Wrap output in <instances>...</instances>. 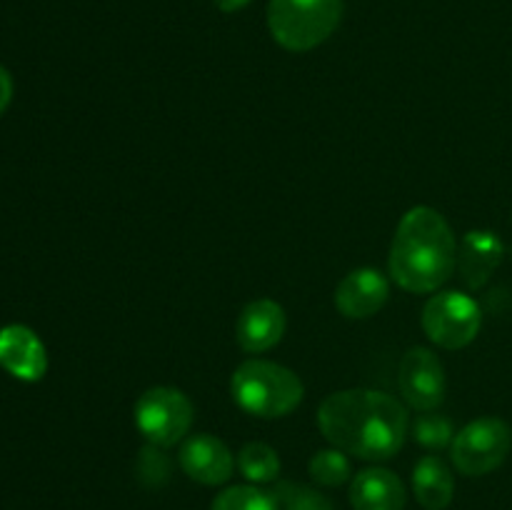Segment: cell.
<instances>
[{"label": "cell", "mask_w": 512, "mask_h": 510, "mask_svg": "<svg viewBox=\"0 0 512 510\" xmlns=\"http://www.w3.org/2000/svg\"><path fill=\"white\" fill-rule=\"evenodd\" d=\"M318 428L345 455L383 463L403 450L408 438V408L383 390L350 388L330 393L318 408Z\"/></svg>", "instance_id": "cell-1"}, {"label": "cell", "mask_w": 512, "mask_h": 510, "mask_svg": "<svg viewBox=\"0 0 512 510\" xmlns=\"http://www.w3.org/2000/svg\"><path fill=\"white\" fill-rule=\"evenodd\" d=\"M388 268L408 293H438L458 268V240L445 215L430 205L410 208L395 228Z\"/></svg>", "instance_id": "cell-2"}, {"label": "cell", "mask_w": 512, "mask_h": 510, "mask_svg": "<svg viewBox=\"0 0 512 510\" xmlns=\"http://www.w3.org/2000/svg\"><path fill=\"white\" fill-rule=\"evenodd\" d=\"M230 395L255 418H285L303 403L305 385L298 375L273 360L253 358L235 368Z\"/></svg>", "instance_id": "cell-3"}, {"label": "cell", "mask_w": 512, "mask_h": 510, "mask_svg": "<svg viewBox=\"0 0 512 510\" xmlns=\"http://www.w3.org/2000/svg\"><path fill=\"white\" fill-rule=\"evenodd\" d=\"M343 10V0H270L268 30L280 48L308 53L338 30Z\"/></svg>", "instance_id": "cell-4"}, {"label": "cell", "mask_w": 512, "mask_h": 510, "mask_svg": "<svg viewBox=\"0 0 512 510\" xmlns=\"http://www.w3.org/2000/svg\"><path fill=\"white\" fill-rule=\"evenodd\" d=\"M195 408L188 395L170 385L148 388L135 403V428L150 445L173 448L188 438Z\"/></svg>", "instance_id": "cell-5"}, {"label": "cell", "mask_w": 512, "mask_h": 510, "mask_svg": "<svg viewBox=\"0 0 512 510\" xmlns=\"http://www.w3.org/2000/svg\"><path fill=\"white\" fill-rule=\"evenodd\" d=\"M512 448V428L503 418H485L470 420L465 428L455 433L450 443V463L455 470L468 478H480L505 463Z\"/></svg>", "instance_id": "cell-6"}, {"label": "cell", "mask_w": 512, "mask_h": 510, "mask_svg": "<svg viewBox=\"0 0 512 510\" xmlns=\"http://www.w3.org/2000/svg\"><path fill=\"white\" fill-rule=\"evenodd\" d=\"M483 325V310L460 290H440L425 303L423 330L438 348L460 350L473 343Z\"/></svg>", "instance_id": "cell-7"}, {"label": "cell", "mask_w": 512, "mask_h": 510, "mask_svg": "<svg viewBox=\"0 0 512 510\" xmlns=\"http://www.w3.org/2000/svg\"><path fill=\"white\" fill-rule=\"evenodd\" d=\"M400 395L413 410H438L445 400V368L430 348H410L400 360Z\"/></svg>", "instance_id": "cell-8"}, {"label": "cell", "mask_w": 512, "mask_h": 510, "mask_svg": "<svg viewBox=\"0 0 512 510\" xmlns=\"http://www.w3.org/2000/svg\"><path fill=\"white\" fill-rule=\"evenodd\" d=\"M178 463L190 480L200 485H225L233 478L235 458L228 445L210 433H195L183 440Z\"/></svg>", "instance_id": "cell-9"}, {"label": "cell", "mask_w": 512, "mask_h": 510, "mask_svg": "<svg viewBox=\"0 0 512 510\" xmlns=\"http://www.w3.org/2000/svg\"><path fill=\"white\" fill-rule=\"evenodd\" d=\"M285 328H288V318H285L283 305L270 298H258L250 300L240 310L238 323H235V340L245 353L260 355L283 340Z\"/></svg>", "instance_id": "cell-10"}, {"label": "cell", "mask_w": 512, "mask_h": 510, "mask_svg": "<svg viewBox=\"0 0 512 510\" xmlns=\"http://www.w3.org/2000/svg\"><path fill=\"white\" fill-rule=\"evenodd\" d=\"M390 298V280L378 268L350 270L335 288V308L350 320L373 318Z\"/></svg>", "instance_id": "cell-11"}, {"label": "cell", "mask_w": 512, "mask_h": 510, "mask_svg": "<svg viewBox=\"0 0 512 510\" xmlns=\"http://www.w3.org/2000/svg\"><path fill=\"white\" fill-rule=\"evenodd\" d=\"M0 365L13 378L35 383L48 370V353L43 340L28 325H8L0 330Z\"/></svg>", "instance_id": "cell-12"}, {"label": "cell", "mask_w": 512, "mask_h": 510, "mask_svg": "<svg viewBox=\"0 0 512 510\" xmlns=\"http://www.w3.org/2000/svg\"><path fill=\"white\" fill-rule=\"evenodd\" d=\"M505 245L493 230H470L463 235L458 248V270L470 290H480L498 265L503 263Z\"/></svg>", "instance_id": "cell-13"}, {"label": "cell", "mask_w": 512, "mask_h": 510, "mask_svg": "<svg viewBox=\"0 0 512 510\" xmlns=\"http://www.w3.org/2000/svg\"><path fill=\"white\" fill-rule=\"evenodd\" d=\"M405 485L393 470L365 468L350 480V505L353 510H405Z\"/></svg>", "instance_id": "cell-14"}, {"label": "cell", "mask_w": 512, "mask_h": 510, "mask_svg": "<svg viewBox=\"0 0 512 510\" xmlns=\"http://www.w3.org/2000/svg\"><path fill=\"white\" fill-rule=\"evenodd\" d=\"M413 493L425 510H445L455 498V478L438 455H425L413 468Z\"/></svg>", "instance_id": "cell-15"}, {"label": "cell", "mask_w": 512, "mask_h": 510, "mask_svg": "<svg viewBox=\"0 0 512 510\" xmlns=\"http://www.w3.org/2000/svg\"><path fill=\"white\" fill-rule=\"evenodd\" d=\"M238 468L250 483H275L280 475V458L268 443H248L238 453Z\"/></svg>", "instance_id": "cell-16"}, {"label": "cell", "mask_w": 512, "mask_h": 510, "mask_svg": "<svg viewBox=\"0 0 512 510\" xmlns=\"http://www.w3.org/2000/svg\"><path fill=\"white\" fill-rule=\"evenodd\" d=\"M210 510H280V503L258 485H230L218 493Z\"/></svg>", "instance_id": "cell-17"}, {"label": "cell", "mask_w": 512, "mask_h": 510, "mask_svg": "<svg viewBox=\"0 0 512 510\" xmlns=\"http://www.w3.org/2000/svg\"><path fill=\"white\" fill-rule=\"evenodd\" d=\"M273 495L283 510H335L328 495L313 485L295 483V480H278Z\"/></svg>", "instance_id": "cell-18"}, {"label": "cell", "mask_w": 512, "mask_h": 510, "mask_svg": "<svg viewBox=\"0 0 512 510\" xmlns=\"http://www.w3.org/2000/svg\"><path fill=\"white\" fill-rule=\"evenodd\" d=\"M308 473L318 485H325V488H338V485L348 483L350 475H353V468H350V460L343 450L328 448V450H318V453L310 458Z\"/></svg>", "instance_id": "cell-19"}, {"label": "cell", "mask_w": 512, "mask_h": 510, "mask_svg": "<svg viewBox=\"0 0 512 510\" xmlns=\"http://www.w3.org/2000/svg\"><path fill=\"white\" fill-rule=\"evenodd\" d=\"M413 438L415 443L423 445L425 450H443L450 448L455 438L453 420L448 415H440L435 410H428V413L418 415L413 423Z\"/></svg>", "instance_id": "cell-20"}, {"label": "cell", "mask_w": 512, "mask_h": 510, "mask_svg": "<svg viewBox=\"0 0 512 510\" xmlns=\"http://www.w3.org/2000/svg\"><path fill=\"white\" fill-rule=\"evenodd\" d=\"M135 475L145 488H163L173 475V460L168 458L165 448L148 443L135 460Z\"/></svg>", "instance_id": "cell-21"}, {"label": "cell", "mask_w": 512, "mask_h": 510, "mask_svg": "<svg viewBox=\"0 0 512 510\" xmlns=\"http://www.w3.org/2000/svg\"><path fill=\"white\" fill-rule=\"evenodd\" d=\"M10 100H13V78H10L8 68L0 65V115L8 110Z\"/></svg>", "instance_id": "cell-22"}, {"label": "cell", "mask_w": 512, "mask_h": 510, "mask_svg": "<svg viewBox=\"0 0 512 510\" xmlns=\"http://www.w3.org/2000/svg\"><path fill=\"white\" fill-rule=\"evenodd\" d=\"M215 5H218V10H223V13H238L245 5H250V0H215Z\"/></svg>", "instance_id": "cell-23"}, {"label": "cell", "mask_w": 512, "mask_h": 510, "mask_svg": "<svg viewBox=\"0 0 512 510\" xmlns=\"http://www.w3.org/2000/svg\"><path fill=\"white\" fill-rule=\"evenodd\" d=\"M510 255H512V245H510Z\"/></svg>", "instance_id": "cell-24"}]
</instances>
